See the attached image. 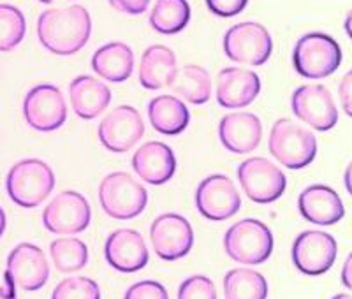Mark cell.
<instances>
[{"label": "cell", "mask_w": 352, "mask_h": 299, "mask_svg": "<svg viewBox=\"0 0 352 299\" xmlns=\"http://www.w3.org/2000/svg\"><path fill=\"white\" fill-rule=\"evenodd\" d=\"M92 34V20L83 5L44 11L37 20V37L55 55H74L85 48Z\"/></svg>", "instance_id": "1"}, {"label": "cell", "mask_w": 352, "mask_h": 299, "mask_svg": "<svg viewBox=\"0 0 352 299\" xmlns=\"http://www.w3.org/2000/svg\"><path fill=\"white\" fill-rule=\"evenodd\" d=\"M55 188V173L39 159H25L9 169L6 190L14 204L36 208L48 199Z\"/></svg>", "instance_id": "2"}, {"label": "cell", "mask_w": 352, "mask_h": 299, "mask_svg": "<svg viewBox=\"0 0 352 299\" xmlns=\"http://www.w3.org/2000/svg\"><path fill=\"white\" fill-rule=\"evenodd\" d=\"M270 153L289 169H303L317 155V140L303 125L289 118L276 120L268 137Z\"/></svg>", "instance_id": "3"}, {"label": "cell", "mask_w": 352, "mask_h": 299, "mask_svg": "<svg viewBox=\"0 0 352 299\" xmlns=\"http://www.w3.org/2000/svg\"><path fill=\"white\" fill-rule=\"evenodd\" d=\"M100 206L115 220H131L144 212L148 192L129 173L115 171L102 178L99 185Z\"/></svg>", "instance_id": "4"}, {"label": "cell", "mask_w": 352, "mask_h": 299, "mask_svg": "<svg viewBox=\"0 0 352 299\" xmlns=\"http://www.w3.org/2000/svg\"><path fill=\"white\" fill-rule=\"evenodd\" d=\"M342 49L328 34L310 32L300 37L292 52V64L300 76L322 80L340 67Z\"/></svg>", "instance_id": "5"}, {"label": "cell", "mask_w": 352, "mask_h": 299, "mask_svg": "<svg viewBox=\"0 0 352 299\" xmlns=\"http://www.w3.org/2000/svg\"><path fill=\"white\" fill-rule=\"evenodd\" d=\"M224 248L234 263L256 266L266 263L272 256L273 234L261 220L245 219L226 231Z\"/></svg>", "instance_id": "6"}, {"label": "cell", "mask_w": 352, "mask_h": 299, "mask_svg": "<svg viewBox=\"0 0 352 299\" xmlns=\"http://www.w3.org/2000/svg\"><path fill=\"white\" fill-rule=\"evenodd\" d=\"M238 179L248 199L257 204L275 203L287 187L284 173L263 157L243 160L238 168Z\"/></svg>", "instance_id": "7"}, {"label": "cell", "mask_w": 352, "mask_h": 299, "mask_svg": "<svg viewBox=\"0 0 352 299\" xmlns=\"http://www.w3.org/2000/svg\"><path fill=\"white\" fill-rule=\"evenodd\" d=\"M224 52L236 64L263 65L272 55L273 41L261 23L243 21L226 32Z\"/></svg>", "instance_id": "8"}, {"label": "cell", "mask_w": 352, "mask_h": 299, "mask_svg": "<svg viewBox=\"0 0 352 299\" xmlns=\"http://www.w3.org/2000/svg\"><path fill=\"white\" fill-rule=\"evenodd\" d=\"M90 204L76 190L56 194L43 212L44 228L53 234H78L90 225Z\"/></svg>", "instance_id": "9"}, {"label": "cell", "mask_w": 352, "mask_h": 299, "mask_svg": "<svg viewBox=\"0 0 352 299\" xmlns=\"http://www.w3.org/2000/svg\"><path fill=\"white\" fill-rule=\"evenodd\" d=\"M292 113L319 132L331 131L338 124V109L331 92L324 85H303L296 88L291 99Z\"/></svg>", "instance_id": "10"}, {"label": "cell", "mask_w": 352, "mask_h": 299, "mask_svg": "<svg viewBox=\"0 0 352 299\" xmlns=\"http://www.w3.org/2000/svg\"><path fill=\"white\" fill-rule=\"evenodd\" d=\"M338 247L324 231H305L292 243V263L307 276H319L333 267Z\"/></svg>", "instance_id": "11"}, {"label": "cell", "mask_w": 352, "mask_h": 299, "mask_svg": "<svg viewBox=\"0 0 352 299\" xmlns=\"http://www.w3.org/2000/svg\"><path fill=\"white\" fill-rule=\"evenodd\" d=\"M27 124L39 132L60 129L67 120V106L60 88L55 85H37L27 93L23 102Z\"/></svg>", "instance_id": "12"}, {"label": "cell", "mask_w": 352, "mask_h": 299, "mask_svg": "<svg viewBox=\"0 0 352 299\" xmlns=\"http://www.w3.org/2000/svg\"><path fill=\"white\" fill-rule=\"evenodd\" d=\"M196 206L206 220L222 222L240 212L241 197L231 178L226 175H212L197 187Z\"/></svg>", "instance_id": "13"}, {"label": "cell", "mask_w": 352, "mask_h": 299, "mask_svg": "<svg viewBox=\"0 0 352 299\" xmlns=\"http://www.w3.org/2000/svg\"><path fill=\"white\" fill-rule=\"evenodd\" d=\"M150 239L157 256L164 261H178L192 250L194 231L185 217L164 213L153 220Z\"/></svg>", "instance_id": "14"}, {"label": "cell", "mask_w": 352, "mask_h": 299, "mask_svg": "<svg viewBox=\"0 0 352 299\" xmlns=\"http://www.w3.org/2000/svg\"><path fill=\"white\" fill-rule=\"evenodd\" d=\"M99 141L113 153L129 152L144 134L140 111L132 106H118L99 124Z\"/></svg>", "instance_id": "15"}, {"label": "cell", "mask_w": 352, "mask_h": 299, "mask_svg": "<svg viewBox=\"0 0 352 299\" xmlns=\"http://www.w3.org/2000/svg\"><path fill=\"white\" fill-rule=\"evenodd\" d=\"M6 275L18 289L27 292L39 291L50 278V264L44 252L32 243H20L8 257Z\"/></svg>", "instance_id": "16"}, {"label": "cell", "mask_w": 352, "mask_h": 299, "mask_svg": "<svg viewBox=\"0 0 352 299\" xmlns=\"http://www.w3.org/2000/svg\"><path fill=\"white\" fill-rule=\"evenodd\" d=\"M104 257L113 269L120 273H136L150 261L144 238L136 229H116L104 243Z\"/></svg>", "instance_id": "17"}, {"label": "cell", "mask_w": 352, "mask_h": 299, "mask_svg": "<svg viewBox=\"0 0 352 299\" xmlns=\"http://www.w3.org/2000/svg\"><path fill=\"white\" fill-rule=\"evenodd\" d=\"M263 137V124L254 113H229L219 124V140L226 150L236 155L254 152Z\"/></svg>", "instance_id": "18"}, {"label": "cell", "mask_w": 352, "mask_h": 299, "mask_svg": "<svg viewBox=\"0 0 352 299\" xmlns=\"http://www.w3.org/2000/svg\"><path fill=\"white\" fill-rule=\"evenodd\" d=\"M261 92V80L254 71L228 67L217 80V100L222 108L236 109L252 104Z\"/></svg>", "instance_id": "19"}, {"label": "cell", "mask_w": 352, "mask_h": 299, "mask_svg": "<svg viewBox=\"0 0 352 299\" xmlns=\"http://www.w3.org/2000/svg\"><path fill=\"white\" fill-rule=\"evenodd\" d=\"M175 152L160 141H148L132 157V169L150 185H164L176 173Z\"/></svg>", "instance_id": "20"}, {"label": "cell", "mask_w": 352, "mask_h": 299, "mask_svg": "<svg viewBox=\"0 0 352 299\" xmlns=\"http://www.w3.org/2000/svg\"><path fill=\"white\" fill-rule=\"evenodd\" d=\"M301 217L317 225H335L345 215V208L338 192L328 185H310L298 197Z\"/></svg>", "instance_id": "21"}, {"label": "cell", "mask_w": 352, "mask_h": 299, "mask_svg": "<svg viewBox=\"0 0 352 299\" xmlns=\"http://www.w3.org/2000/svg\"><path fill=\"white\" fill-rule=\"evenodd\" d=\"M71 106L80 118L94 120L104 113L111 102L108 85L92 76H78L69 87Z\"/></svg>", "instance_id": "22"}, {"label": "cell", "mask_w": 352, "mask_h": 299, "mask_svg": "<svg viewBox=\"0 0 352 299\" xmlns=\"http://www.w3.org/2000/svg\"><path fill=\"white\" fill-rule=\"evenodd\" d=\"M178 72L176 56L168 46L153 44L144 49L140 62V83L146 90L171 87Z\"/></svg>", "instance_id": "23"}, {"label": "cell", "mask_w": 352, "mask_h": 299, "mask_svg": "<svg viewBox=\"0 0 352 299\" xmlns=\"http://www.w3.org/2000/svg\"><path fill=\"white\" fill-rule=\"evenodd\" d=\"M92 69L102 80L124 83L134 71V53L124 43H108L94 53Z\"/></svg>", "instance_id": "24"}, {"label": "cell", "mask_w": 352, "mask_h": 299, "mask_svg": "<svg viewBox=\"0 0 352 299\" xmlns=\"http://www.w3.org/2000/svg\"><path fill=\"white\" fill-rule=\"evenodd\" d=\"M148 118L152 127L164 136H178L190 122L188 108L175 96H159L150 100Z\"/></svg>", "instance_id": "25"}, {"label": "cell", "mask_w": 352, "mask_h": 299, "mask_svg": "<svg viewBox=\"0 0 352 299\" xmlns=\"http://www.w3.org/2000/svg\"><path fill=\"white\" fill-rule=\"evenodd\" d=\"M173 93L190 104H204L212 97V76L201 65H184L176 72L171 85Z\"/></svg>", "instance_id": "26"}, {"label": "cell", "mask_w": 352, "mask_h": 299, "mask_svg": "<svg viewBox=\"0 0 352 299\" xmlns=\"http://www.w3.org/2000/svg\"><path fill=\"white\" fill-rule=\"evenodd\" d=\"M226 299H266L268 282L259 272L248 267H236L224 276Z\"/></svg>", "instance_id": "27"}, {"label": "cell", "mask_w": 352, "mask_h": 299, "mask_svg": "<svg viewBox=\"0 0 352 299\" xmlns=\"http://www.w3.org/2000/svg\"><path fill=\"white\" fill-rule=\"evenodd\" d=\"M190 21L187 0H157L150 12V25L155 32L173 36L182 32Z\"/></svg>", "instance_id": "28"}, {"label": "cell", "mask_w": 352, "mask_h": 299, "mask_svg": "<svg viewBox=\"0 0 352 299\" xmlns=\"http://www.w3.org/2000/svg\"><path fill=\"white\" fill-rule=\"evenodd\" d=\"M53 266L60 273H76L88 263L87 245L78 238H58L50 245Z\"/></svg>", "instance_id": "29"}, {"label": "cell", "mask_w": 352, "mask_h": 299, "mask_svg": "<svg viewBox=\"0 0 352 299\" xmlns=\"http://www.w3.org/2000/svg\"><path fill=\"white\" fill-rule=\"evenodd\" d=\"M27 21L14 5L0 4V52H11L23 41Z\"/></svg>", "instance_id": "30"}, {"label": "cell", "mask_w": 352, "mask_h": 299, "mask_svg": "<svg viewBox=\"0 0 352 299\" xmlns=\"http://www.w3.org/2000/svg\"><path fill=\"white\" fill-rule=\"evenodd\" d=\"M52 299H100V289L92 278L71 276L53 289Z\"/></svg>", "instance_id": "31"}, {"label": "cell", "mask_w": 352, "mask_h": 299, "mask_svg": "<svg viewBox=\"0 0 352 299\" xmlns=\"http://www.w3.org/2000/svg\"><path fill=\"white\" fill-rule=\"evenodd\" d=\"M176 299H217L215 283L204 275L188 276L178 289Z\"/></svg>", "instance_id": "32"}, {"label": "cell", "mask_w": 352, "mask_h": 299, "mask_svg": "<svg viewBox=\"0 0 352 299\" xmlns=\"http://www.w3.org/2000/svg\"><path fill=\"white\" fill-rule=\"evenodd\" d=\"M124 299H169L168 291L162 283L153 280H143L129 287Z\"/></svg>", "instance_id": "33"}, {"label": "cell", "mask_w": 352, "mask_h": 299, "mask_svg": "<svg viewBox=\"0 0 352 299\" xmlns=\"http://www.w3.org/2000/svg\"><path fill=\"white\" fill-rule=\"evenodd\" d=\"M206 8L220 18L236 16L247 8L248 0H204Z\"/></svg>", "instance_id": "34"}, {"label": "cell", "mask_w": 352, "mask_h": 299, "mask_svg": "<svg viewBox=\"0 0 352 299\" xmlns=\"http://www.w3.org/2000/svg\"><path fill=\"white\" fill-rule=\"evenodd\" d=\"M109 5L125 14H141L148 9L150 0H109Z\"/></svg>", "instance_id": "35"}, {"label": "cell", "mask_w": 352, "mask_h": 299, "mask_svg": "<svg viewBox=\"0 0 352 299\" xmlns=\"http://www.w3.org/2000/svg\"><path fill=\"white\" fill-rule=\"evenodd\" d=\"M338 97H340V104L345 115L352 118V69L342 78L340 85H338Z\"/></svg>", "instance_id": "36"}, {"label": "cell", "mask_w": 352, "mask_h": 299, "mask_svg": "<svg viewBox=\"0 0 352 299\" xmlns=\"http://www.w3.org/2000/svg\"><path fill=\"white\" fill-rule=\"evenodd\" d=\"M342 283L349 291H352V254H349L344 263V267H342Z\"/></svg>", "instance_id": "37"}, {"label": "cell", "mask_w": 352, "mask_h": 299, "mask_svg": "<svg viewBox=\"0 0 352 299\" xmlns=\"http://www.w3.org/2000/svg\"><path fill=\"white\" fill-rule=\"evenodd\" d=\"M14 289H16L14 282L6 275V285L4 287H0V299H18L16 291H14Z\"/></svg>", "instance_id": "38"}, {"label": "cell", "mask_w": 352, "mask_h": 299, "mask_svg": "<svg viewBox=\"0 0 352 299\" xmlns=\"http://www.w3.org/2000/svg\"><path fill=\"white\" fill-rule=\"evenodd\" d=\"M344 184H345V188H347V192L352 196V162L349 164L347 169H345V175H344Z\"/></svg>", "instance_id": "39"}, {"label": "cell", "mask_w": 352, "mask_h": 299, "mask_svg": "<svg viewBox=\"0 0 352 299\" xmlns=\"http://www.w3.org/2000/svg\"><path fill=\"white\" fill-rule=\"evenodd\" d=\"M344 27H345V32H347V36L352 39V9H351V11H349L347 18H345Z\"/></svg>", "instance_id": "40"}, {"label": "cell", "mask_w": 352, "mask_h": 299, "mask_svg": "<svg viewBox=\"0 0 352 299\" xmlns=\"http://www.w3.org/2000/svg\"><path fill=\"white\" fill-rule=\"evenodd\" d=\"M6 223H8V220H6V213L4 210H2V206H0V238H2V234H4L6 231Z\"/></svg>", "instance_id": "41"}, {"label": "cell", "mask_w": 352, "mask_h": 299, "mask_svg": "<svg viewBox=\"0 0 352 299\" xmlns=\"http://www.w3.org/2000/svg\"><path fill=\"white\" fill-rule=\"evenodd\" d=\"M331 299H352V296L351 294H336V296H333Z\"/></svg>", "instance_id": "42"}, {"label": "cell", "mask_w": 352, "mask_h": 299, "mask_svg": "<svg viewBox=\"0 0 352 299\" xmlns=\"http://www.w3.org/2000/svg\"><path fill=\"white\" fill-rule=\"evenodd\" d=\"M39 2H43V4H53L56 0H39Z\"/></svg>", "instance_id": "43"}]
</instances>
